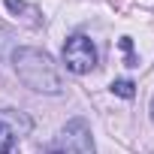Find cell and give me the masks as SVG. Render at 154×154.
I'll use <instances>...</instances> for the list:
<instances>
[{"mask_svg":"<svg viewBox=\"0 0 154 154\" xmlns=\"http://www.w3.org/2000/svg\"><path fill=\"white\" fill-rule=\"evenodd\" d=\"M12 66L18 72V79L36 91V94H60L63 91V79H60V69L54 66V60L39 51V48H30V45H21L12 51Z\"/></svg>","mask_w":154,"mask_h":154,"instance_id":"6da1fadb","label":"cell"},{"mask_svg":"<svg viewBox=\"0 0 154 154\" xmlns=\"http://www.w3.org/2000/svg\"><path fill=\"white\" fill-rule=\"evenodd\" d=\"M63 63H66V69L75 72V75L91 72V69L97 66V45H94V39L85 36V33L69 36V39L63 42Z\"/></svg>","mask_w":154,"mask_h":154,"instance_id":"7a4b0ae2","label":"cell"},{"mask_svg":"<svg viewBox=\"0 0 154 154\" xmlns=\"http://www.w3.org/2000/svg\"><path fill=\"white\" fill-rule=\"evenodd\" d=\"M60 154H94V142H91V127L85 118H72L66 121V127L60 130Z\"/></svg>","mask_w":154,"mask_h":154,"instance_id":"3957f363","label":"cell"},{"mask_svg":"<svg viewBox=\"0 0 154 154\" xmlns=\"http://www.w3.org/2000/svg\"><path fill=\"white\" fill-rule=\"evenodd\" d=\"M3 3H6V9H9L15 18H21L24 24H30V27H39V24H42V12H39V6L24 3V0H3Z\"/></svg>","mask_w":154,"mask_h":154,"instance_id":"277c9868","label":"cell"},{"mask_svg":"<svg viewBox=\"0 0 154 154\" xmlns=\"http://www.w3.org/2000/svg\"><path fill=\"white\" fill-rule=\"evenodd\" d=\"M15 148V130L0 118V154H9Z\"/></svg>","mask_w":154,"mask_h":154,"instance_id":"5b68a950","label":"cell"},{"mask_svg":"<svg viewBox=\"0 0 154 154\" xmlns=\"http://www.w3.org/2000/svg\"><path fill=\"white\" fill-rule=\"evenodd\" d=\"M112 94L121 97V100H133V97H136V85H133L130 79H115V82H112Z\"/></svg>","mask_w":154,"mask_h":154,"instance_id":"8992f818","label":"cell"},{"mask_svg":"<svg viewBox=\"0 0 154 154\" xmlns=\"http://www.w3.org/2000/svg\"><path fill=\"white\" fill-rule=\"evenodd\" d=\"M121 51H124V57H127V66H139V60H136V54H133V39H130V36H121Z\"/></svg>","mask_w":154,"mask_h":154,"instance_id":"52a82bcc","label":"cell"},{"mask_svg":"<svg viewBox=\"0 0 154 154\" xmlns=\"http://www.w3.org/2000/svg\"><path fill=\"white\" fill-rule=\"evenodd\" d=\"M45 154H60V148H57V145H51V148H48Z\"/></svg>","mask_w":154,"mask_h":154,"instance_id":"ba28073f","label":"cell"},{"mask_svg":"<svg viewBox=\"0 0 154 154\" xmlns=\"http://www.w3.org/2000/svg\"><path fill=\"white\" fill-rule=\"evenodd\" d=\"M151 121H154V100H151Z\"/></svg>","mask_w":154,"mask_h":154,"instance_id":"9c48e42d","label":"cell"}]
</instances>
